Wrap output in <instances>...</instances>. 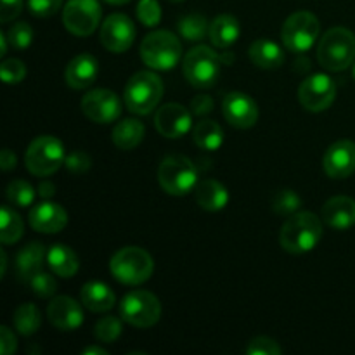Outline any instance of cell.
<instances>
[{
    "mask_svg": "<svg viewBox=\"0 0 355 355\" xmlns=\"http://www.w3.org/2000/svg\"><path fill=\"white\" fill-rule=\"evenodd\" d=\"M322 238V224L312 211L293 214L279 232V243L288 253L302 255L309 253L319 245Z\"/></svg>",
    "mask_w": 355,
    "mask_h": 355,
    "instance_id": "1",
    "label": "cell"
},
{
    "mask_svg": "<svg viewBox=\"0 0 355 355\" xmlns=\"http://www.w3.org/2000/svg\"><path fill=\"white\" fill-rule=\"evenodd\" d=\"M318 61L324 69L338 73L354 64L355 35L343 26L326 31L318 45Z\"/></svg>",
    "mask_w": 355,
    "mask_h": 355,
    "instance_id": "2",
    "label": "cell"
},
{
    "mask_svg": "<svg viewBox=\"0 0 355 355\" xmlns=\"http://www.w3.org/2000/svg\"><path fill=\"white\" fill-rule=\"evenodd\" d=\"M110 270L116 281L127 286L146 283L155 272V260L139 246H125L110 260Z\"/></svg>",
    "mask_w": 355,
    "mask_h": 355,
    "instance_id": "3",
    "label": "cell"
},
{
    "mask_svg": "<svg viewBox=\"0 0 355 355\" xmlns=\"http://www.w3.org/2000/svg\"><path fill=\"white\" fill-rule=\"evenodd\" d=\"M182 55V44L172 31L158 30L146 35L141 44V58L146 66L156 71L173 69Z\"/></svg>",
    "mask_w": 355,
    "mask_h": 355,
    "instance_id": "4",
    "label": "cell"
},
{
    "mask_svg": "<svg viewBox=\"0 0 355 355\" xmlns=\"http://www.w3.org/2000/svg\"><path fill=\"white\" fill-rule=\"evenodd\" d=\"M125 106L134 114H149L163 97V82L156 73L139 71L125 87Z\"/></svg>",
    "mask_w": 355,
    "mask_h": 355,
    "instance_id": "5",
    "label": "cell"
},
{
    "mask_svg": "<svg viewBox=\"0 0 355 355\" xmlns=\"http://www.w3.org/2000/svg\"><path fill=\"white\" fill-rule=\"evenodd\" d=\"M158 182L172 196H186L198 186V168L187 156L170 155L158 168Z\"/></svg>",
    "mask_w": 355,
    "mask_h": 355,
    "instance_id": "6",
    "label": "cell"
},
{
    "mask_svg": "<svg viewBox=\"0 0 355 355\" xmlns=\"http://www.w3.org/2000/svg\"><path fill=\"white\" fill-rule=\"evenodd\" d=\"M66 162L64 146L52 135H40L28 146L24 166L37 177H49L58 172Z\"/></svg>",
    "mask_w": 355,
    "mask_h": 355,
    "instance_id": "7",
    "label": "cell"
},
{
    "mask_svg": "<svg viewBox=\"0 0 355 355\" xmlns=\"http://www.w3.org/2000/svg\"><path fill=\"white\" fill-rule=\"evenodd\" d=\"M222 59L208 45L191 49L182 61L184 76L196 89H210L220 76Z\"/></svg>",
    "mask_w": 355,
    "mask_h": 355,
    "instance_id": "8",
    "label": "cell"
},
{
    "mask_svg": "<svg viewBox=\"0 0 355 355\" xmlns=\"http://www.w3.org/2000/svg\"><path fill=\"white\" fill-rule=\"evenodd\" d=\"M319 35H321V23L318 17L309 10H298L284 21L281 40L288 51L304 54L314 47L315 42L319 40Z\"/></svg>",
    "mask_w": 355,
    "mask_h": 355,
    "instance_id": "9",
    "label": "cell"
},
{
    "mask_svg": "<svg viewBox=\"0 0 355 355\" xmlns=\"http://www.w3.org/2000/svg\"><path fill=\"white\" fill-rule=\"evenodd\" d=\"M120 314L127 324L148 329L153 328L162 318V304L151 291H130L120 302Z\"/></svg>",
    "mask_w": 355,
    "mask_h": 355,
    "instance_id": "10",
    "label": "cell"
},
{
    "mask_svg": "<svg viewBox=\"0 0 355 355\" xmlns=\"http://www.w3.org/2000/svg\"><path fill=\"white\" fill-rule=\"evenodd\" d=\"M99 0H68L62 10L64 28L75 37H89L101 23Z\"/></svg>",
    "mask_w": 355,
    "mask_h": 355,
    "instance_id": "11",
    "label": "cell"
},
{
    "mask_svg": "<svg viewBox=\"0 0 355 355\" xmlns=\"http://www.w3.org/2000/svg\"><path fill=\"white\" fill-rule=\"evenodd\" d=\"M298 99L300 104L307 111L312 113H321V111L328 110L336 99V85L328 75L324 73H318V75H311L300 83L298 89Z\"/></svg>",
    "mask_w": 355,
    "mask_h": 355,
    "instance_id": "12",
    "label": "cell"
},
{
    "mask_svg": "<svg viewBox=\"0 0 355 355\" xmlns=\"http://www.w3.org/2000/svg\"><path fill=\"white\" fill-rule=\"evenodd\" d=\"M82 111L90 121L96 123H113L121 116L123 104L120 97L107 89H94L82 97Z\"/></svg>",
    "mask_w": 355,
    "mask_h": 355,
    "instance_id": "13",
    "label": "cell"
},
{
    "mask_svg": "<svg viewBox=\"0 0 355 355\" xmlns=\"http://www.w3.org/2000/svg\"><path fill=\"white\" fill-rule=\"evenodd\" d=\"M135 24L125 14H111L101 26V42L104 47L114 54L127 52L135 42Z\"/></svg>",
    "mask_w": 355,
    "mask_h": 355,
    "instance_id": "14",
    "label": "cell"
},
{
    "mask_svg": "<svg viewBox=\"0 0 355 355\" xmlns=\"http://www.w3.org/2000/svg\"><path fill=\"white\" fill-rule=\"evenodd\" d=\"M222 113L231 127L246 130L259 120V106L245 92H229L222 101Z\"/></svg>",
    "mask_w": 355,
    "mask_h": 355,
    "instance_id": "15",
    "label": "cell"
},
{
    "mask_svg": "<svg viewBox=\"0 0 355 355\" xmlns=\"http://www.w3.org/2000/svg\"><path fill=\"white\" fill-rule=\"evenodd\" d=\"M156 130L166 139L184 137L193 128V116L191 111L186 110L182 104L168 103L163 104L155 116Z\"/></svg>",
    "mask_w": 355,
    "mask_h": 355,
    "instance_id": "16",
    "label": "cell"
},
{
    "mask_svg": "<svg viewBox=\"0 0 355 355\" xmlns=\"http://www.w3.org/2000/svg\"><path fill=\"white\" fill-rule=\"evenodd\" d=\"M326 175L331 179H347L355 172V142L336 141L326 151L322 158Z\"/></svg>",
    "mask_w": 355,
    "mask_h": 355,
    "instance_id": "17",
    "label": "cell"
},
{
    "mask_svg": "<svg viewBox=\"0 0 355 355\" xmlns=\"http://www.w3.org/2000/svg\"><path fill=\"white\" fill-rule=\"evenodd\" d=\"M47 315L51 324L59 331H75L83 324L82 305L69 297L52 298Z\"/></svg>",
    "mask_w": 355,
    "mask_h": 355,
    "instance_id": "18",
    "label": "cell"
},
{
    "mask_svg": "<svg viewBox=\"0 0 355 355\" xmlns=\"http://www.w3.org/2000/svg\"><path fill=\"white\" fill-rule=\"evenodd\" d=\"M68 224V214L61 205L54 201H42L30 211V225L37 232L55 234L61 232Z\"/></svg>",
    "mask_w": 355,
    "mask_h": 355,
    "instance_id": "19",
    "label": "cell"
},
{
    "mask_svg": "<svg viewBox=\"0 0 355 355\" xmlns=\"http://www.w3.org/2000/svg\"><path fill=\"white\" fill-rule=\"evenodd\" d=\"M99 75V62L92 54H78L66 66L64 80L71 89L83 90L92 85Z\"/></svg>",
    "mask_w": 355,
    "mask_h": 355,
    "instance_id": "20",
    "label": "cell"
},
{
    "mask_svg": "<svg viewBox=\"0 0 355 355\" xmlns=\"http://www.w3.org/2000/svg\"><path fill=\"white\" fill-rule=\"evenodd\" d=\"M321 217L329 227L345 231L355 225V200L350 196L329 198L321 210Z\"/></svg>",
    "mask_w": 355,
    "mask_h": 355,
    "instance_id": "21",
    "label": "cell"
},
{
    "mask_svg": "<svg viewBox=\"0 0 355 355\" xmlns=\"http://www.w3.org/2000/svg\"><path fill=\"white\" fill-rule=\"evenodd\" d=\"M194 198H196V203L207 211H220L229 203L227 189L224 184L215 179H205L198 182Z\"/></svg>",
    "mask_w": 355,
    "mask_h": 355,
    "instance_id": "22",
    "label": "cell"
},
{
    "mask_svg": "<svg viewBox=\"0 0 355 355\" xmlns=\"http://www.w3.org/2000/svg\"><path fill=\"white\" fill-rule=\"evenodd\" d=\"M250 59L257 68L277 69L284 64V51L270 38H259L252 44L248 51Z\"/></svg>",
    "mask_w": 355,
    "mask_h": 355,
    "instance_id": "23",
    "label": "cell"
},
{
    "mask_svg": "<svg viewBox=\"0 0 355 355\" xmlns=\"http://www.w3.org/2000/svg\"><path fill=\"white\" fill-rule=\"evenodd\" d=\"M45 250L40 243L33 241L30 245L23 246L16 255V276L21 283L28 284V281L40 272L44 266Z\"/></svg>",
    "mask_w": 355,
    "mask_h": 355,
    "instance_id": "24",
    "label": "cell"
},
{
    "mask_svg": "<svg viewBox=\"0 0 355 355\" xmlns=\"http://www.w3.org/2000/svg\"><path fill=\"white\" fill-rule=\"evenodd\" d=\"M80 302L90 312H107L113 309L116 298H114L113 290L106 283L90 281V283L83 284V288L80 290Z\"/></svg>",
    "mask_w": 355,
    "mask_h": 355,
    "instance_id": "25",
    "label": "cell"
},
{
    "mask_svg": "<svg viewBox=\"0 0 355 355\" xmlns=\"http://www.w3.org/2000/svg\"><path fill=\"white\" fill-rule=\"evenodd\" d=\"M239 33H241L239 21L231 14H220L210 23L208 38L215 47L224 51V49H231L238 42Z\"/></svg>",
    "mask_w": 355,
    "mask_h": 355,
    "instance_id": "26",
    "label": "cell"
},
{
    "mask_svg": "<svg viewBox=\"0 0 355 355\" xmlns=\"http://www.w3.org/2000/svg\"><path fill=\"white\" fill-rule=\"evenodd\" d=\"M47 263L59 277H73L80 269V260L69 246L55 243L47 252Z\"/></svg>",
    "mask_w": 355,
    "mask_h": 355,
    "instance_id": "27",
    "label": "cell"
},
{
    "mask_svg": "<svg viewBox=\"0 0 355 355\" xmlns=\"http://www.w3.org/2000/svg\"><path fill=\"white\" fill-rule=\"evenodd\" d=\"M146 134V127L141 120L137 118H125L121 120L116 127L113 128V139L114 146L118 149H123V151H130V149L137 148L142 142Z\"/></svg>",
    "mask_w": 355,
    "mask_h": 355,
    "instance_id": "28",
    "label": "cell"
},
{
    "mask_svg": "<svg viewBox=\"0 0 355 355\" xmlns=\"http://www.w3.org/2000/svg\"><path fill=\"white\" fill-rule=\"evenodd\" d=\"M194 144L205 151H217L224 144V130L214 120H200L193 128Z\"/></svg>",
    "mask_w": 355,
    "mask_h": 355,
    "instance_id": "29",
    "label": "cell"
},
{
    "mask_svg": "<svg viewBox=\"0 0 355 355\" xmlns=\"http://www.w3.org/2000/svg\"><path fill=\"white\" fill-rule=\"evenodd\" d=\"M0 224H2V227H0V239H2L3 245H14V243H17L23 238V218L9 205H3L2 210H0Z\"/></svg>",
    "mask_w": 355,
    "mask_h": 355,
    "instance_id": "30",
    "label": "cell"
},
{
    "mask_svg": "<svg viewBox=\"0 0 355 355\" xmlns=\"http://www.w3.org/2000/svg\"><path fill=\"white\" fill-rule=\"evenodd\" d=\"M14 328L23 336H31L40 329L42 314L33 304H23L12 315Z\"/></svg>",
    "mask_w": 355,
    "mask_h": 355,
    "instance_id": "31",
    "label": "cell"
},
{
    "mask_svg": "<svg viewBox=\"0 0 355 355\" xmlns=\"http://www.w3.org/2000/svg\"><path fill=\"white\" fill-rule=\"evenodd\" d=\"M177 28H179V33L189 42H201L210 35L208 19L201 14H187L180 17Z\"/></svg>",
    "mask_w": 355,
    "mask_h": 355,
    "instance_id": "32",
    "label": "cell"
},
{
    "mask_svg": "<svg viewBox=\"0 0 355 355\" xmlns=\"http://www.w3.org/2000/svg\"><path fill=\"white\" fill-rule=\"evenodd\" d=\"M6 194L9 203L21 208L30 207L35 201V189L31 187L30 182H26V180H12V182L7 186Z\"/></svg>",
    "mask_w": 355,
    "mask_h": 355,
    "instance_id": "33",
    "label": "cell"
},
{
    "mask_svg": "<svg viewBox=\"0 0 355 355\" xmlns=\"http://www.w3.org/2000/svg\"><path fill=\"white\" fill-rule=\"evenodd\" d=\"M121 321L114 315H106L101 321H97L96 328H94V336L103 343H113L120 338L121 335Z\"/></svg>",
    "mask_w": 355,
    "mask_h": 355,
    "instance_id": "34",
    "label": "cell"
},
{
    "mask_svg": "<svg viewBox=\"0 0 355 355\" xmlns=\"http://www.w3.org/2000/svg\"><path fill=\"white\" fill-rule=\"evenodd\" d=\"M7 38H9V44L14 51H26L31 42H33V30L28 23L19 21V23H14L9 28Z\"/></svg>",
    "mask_w": 355,
    "mask_h": 355,
    "instance_id": "35",
    "label": "cell"
},
{
    "mask_svg": "<svg viewBox=\"0 0 355 355\" xmlns=\"http://www.w3.org/2000/svg\"><path fill=\"white\" fill-rule=\"evenodd\" d=\"M300 205H302V200L295 191L283 189L276 194V198H274L272 208L276 214L284 215V217H290V215L297 214Z\"/></svg>",
    "mask_w": 355,
    "mask_h": 355,
    "instance_id": "36",
    "label": "cell"
},
{
    "mask_svg": "<svg viewBox=\"0 0 355 355\" xmlns=\"http://www.w3.org/2000/svg\"><path fill=\"white\" fill-rule=\"evenodd\" d=\"M28 286L31 288V291H33L37 297L42 298H52L55 295V291H58V283H55L54 276L49 272H44V270L35 274V276L28 281Z\"/></svg>",
    "mask_w": 355,
    "mask_h": 355,
    "instance_id": "37",
    "label": "cell"
},
{
    "mask_svg": "<svg viewBox=\"0 0 355 355\" xmlns=\"http://www.w3.org/2000/svg\"><path fill=\"white\" fill-rule=\"evenodd\" d=\"M137 17L144 26H156L162 21V7L158 0H141L137 6Z\"/></svg>",
    "mask_w": 355,
    "mask_h": 355,
    "instance_id": "38",
    "label": "cell"
},
{
    "mask_svg": "<svg viewBox=\"0 0 355 355\" xmlns=\"http://www.w3.org/2000/svg\"><path fill=\"white\" fill-rule=\"evenodd\" d=\"M0 75H2V82L14 85V83L23 82L26 76V66L19 59H7L0 66Z\"/></svg>",
    "mask_w": 355,
    "mask_h": 355,
    "instance_id": "39",
    "label": "cell"
},
{
    "mask_svg": "<svg viewBox=\"0 0 355 355\" xmlns=\"http://www.w3.org/2000/svg\"><path fill=\"white\" fill-rule=\"evenodd\" d=\"M281 347L276 340L267 338V336H259L253 338L246 347V354L248 355H281Z\"/></svg>",
    "mask_w": 355,
    "mask_h": 355,
    "instance_id": "40",
    "label": "cell"
},
{
    "mask_svg": "<svg viewBox=\"0 0 355 355\" xmlns=\"http://www.w3.org/2000/svg\"><path fill=\"white\" fill-rule=\"evenodd\" d=\"M62 0H28V9L37 17H51L61 9Z\"/></svg>",
    "mask_w": 355,
    "mask_h": 355,
    "instance_id": "41",
    "label": "cell"
},
{
    "mask_svg": "<svg viewBox=\"0 0 355 355\" xmlns=\"http://www.w3.org/2000/svg\"><path fill=\"white\" fill-rule=\"evenodd\" d=\"M64 165L71 173H83L90 168L92 162H90V158L87 153L75 151V153H71L69 156H66Z\"/></svg>",
    "mask_w": 355,
    "mask_h": 355,
    "instance_id": "42",
    "label": "cell"
},
{
    "mask_svg": "<svg viewBox=\"0 0 355 355\" xmlns=\"http://www.w3.org/2000/svg\"><path fill=\"white\" fill-rule=\"evenodd\" d=\"M191 111L198 116H205V114L214 111V99L208 94H198L191 101Z\"/></svg>",
    "mask_w": 355,
    "mask_h": 355,
    "instance_id": "43",
    "label": "cell"
},
{
    "mask_svg": "<svg viewBox=\"0 0 355 355\" xmlns=\"http://www.w3.org/2000/svg\"><path fill=\"white\" fill-rule=\"evenodd\" d=\"M23 10V0H2V7H0V21L2 23H9L14 17H17Z\"/></svg>",
    "mask_w": 355,
    "mask_h": 355,
    "instance_id": "44",
    "label": "cell"
},
{
    "mask_svg": "<svg viewBox=\"0 0 355 355\" xmlns=\"http://www.w3.org/2000/svg\"><path fill=\"white\" fill-rule=\"evenodd\" d=\"M16 349L17 343L14 333L7 326H2L0 328V352H2V355H10L12 352H16Z\"/></svg>",
    "mask_w": 355,
    "mask_h": 355,
    "instance_id": "45",
    "label": "cell"
},
{
    "mask_svg": "<svg viewBox=\"0 0 355 355\" xmlns=\"http://www.w3.org/2000/svg\"><path fill=\"white\" fill-rule=\"evenodd\" d=\"M16 163H17L16 155H14L10 149H3L2 156H0V166H2L3 172H9V170H12L14 166H16Z\"/></svg>",
    "mask_w": 355,
    "mask_h": 355,
    "instance_id": "46",
    "label": "cell"
},
{
    "mask_svg": "<svg viewBox=\"0 0 355 355\" xmlns=\"http://www.w3.org/2000/svg\"><path fill=\"white\" fill-rule=\"evenodd\" d=\"M38 194L42 198H45V200H49V198H52L55 194V186L52 182H49V180H42L40 186H38Z\"/></svg>",
    "mask_w": 355,
    "mask_h": 355,
    "instance_id": "47",
    "label": "cell"
},
{
    "mask_svg": "<svg viewBox=\"0 0 355 355\" xmlns=\"http://www.w3.org/2000/svg\"><path fill=\"white\" fill-rule=\"evenodd\" d=\"M83 355H107V352L101 347H89V349L82 350Z\"/></svg>",
    "mask_w": 355,
    "mask_h": 355,
    "instance_id": "48",
    "label": "cell"
},
{
    "mask_svg": "<svg viewBox=\"0 0 355 355\" xmlns=\"http://www.w3.org/2000/svg\"><path fill=\"white\" fill-rule=\"evenodd\" d=\"M220 59H222V64H232V61H234V54H232L231 51H227V49H224V51H222Z\"/></svg>",
    "mask_w": 355,
    "mask_h": 355,
    "instance_id": "49",
    "label": "cell"
},
{
    "mask_svg": "<svg viewBox=\"0 0 355 355\" xmlns=\"http://www.w3.org/2000/svg\"><path fill=\"white\" fill-rule=\"evenodd\" d=\"M7 42H9L7 35L0 33V45H2V49H0V55H2V58L7 54Z\"/></svg>",
    "mask_w": 355,
    "mask_h": 355,
    "instance_id": "50",
    "label": "cell"
},
{
    "mask_svg": "<svg viewBox=\"0 0 355 355\" xmlns=\"http://www.w3.org/2000/svg\"><path fill=\"white\" fill-rule=\"evenodd\" d=\"M0 262H2V269H0V277L6 276V269H7V255L6 252H0Z\"/></svg>",
    "mask_w": 355,
    "mask_h": 355,
    "instance_id": "51",
    "label": "cell"
},
{
    "mask_svg": "<svg viewBox=\"0 0 355 355\" xmlns=\"http://www.w3.org/2000/svg\"><path fill=\"white\" fill-rule=\"evenodd\" d=\"M104 2L111 3V6H123V3H128L130 0H104Z\"/></svg>",
    "mask_w": 355,
    "mask_h": 355,
    "instance_id": "52",
    "label": "cell"
},
{
    "mask_svg": "<svg viewBox=\"0 0 355 355\" xmlns=\"http://www.w3.org/2000/svg\"><path fill=\"white\" fill-rule=\"evenodd\" d=\"M170 2H184V0H170Z\"/></svg>",
    "mask_w": 355,
    "mask_h": 355,
    "instance_id": "53",
    "label": "cell"
},
{
    "mask_svg": "<svg viewBox=\"0 0 355 355\" xmlns=\"http://www.w3.org/2000/svg\"><path fill=\"white\" fill-rule=\"evenodd\" d=\"M352 75H354V78H355V64H354V69H352Z\"/></svg>",
    "mask_w": 355,
    "mask_h": 355,
    "instance_id": "54",
    "label": "cell"
}]
</instances>
